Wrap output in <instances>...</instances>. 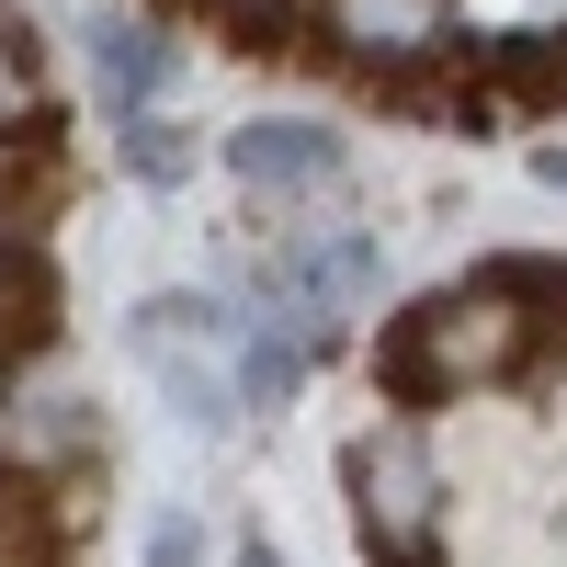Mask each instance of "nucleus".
I'll use <instances>...</instances> for the list:
<instances>
[{
	"label": "nucleus",
	"mask_w": 567,
	"mask_h": 567,
	"mask_svg": "<svg viewBox=\"0 0 567 567\" xmlns=\"http://www.w3.org/2000/svg\"><path fill=\"white\" fill-rule=\"evenodd\" d=\"M545 363V329L499 296L488 272L443 284V296H409L386 329H374V386H386V409H465V398H499L523 386V374Z\"/></svg>",
	"instance_id": "1"
},
{
	"label": "nucleus",
	"mask_w": 567,
	"mask_h": 567,
	"mask_svg": "<svg viewBox=\"0 0 567 567\" xmlns=\"http://www.w3.org/2000/svg\"><path fill=\"white\" fill-rule=\"evenodd\" d=\"M341 488H352V534L374 567H443V465H432V432L409 409L352 432Z\"/></svg>",
	"instance_id": "2"
},
{
	"label": "nucleus",
	"mask_w": 567,
	"mask_h": 567,
	"mask_svg": "<svg viewBox=\"0 0 567 567\" xmlns=\"http://www.w3.org/2000/svg\"><path fill=\"white\" fill-rule=\"evenodd\" d=\"M261 296H272V329H296V341L363 329L374 296H386V239L374 227H329V216H284L272 250H261Z\"/></svg>",
	"instance_id": "3"
},
{
	"label": "nucleus",
	"mask_w": 567,
	"mask_h": 567,
	"mask_svg": "<svg viewBox=\"0 0 567 567\" xmlns=\"http://www.w3.org/2000/svg\"><path fill=\"white\" fill-rule=\"evenodd\" d=\"M239 329L250 318L227 307V296L171 284V296H148V307L125 318V352L159 374V398L194 420V432H227V420H239V374H227V363H239Z\"/></svg>",
	"instance_id": "4"
},
{
	"label": "nucleus",
	"mask_w": 567,
	"mask_h": 567,
	"mask_svg": "<svg viewBox=\"0 0 567 567\" xmlns=\"http://www.w3.org/2000/svg\"><path fill=\"white\" fill-rule=\"evenodd\" d=\"M296 34L329 69L374 80L386 103L454 69V0H296Z\"/></svg>",
	"instance_id": "5"
},
{
	"label": "nucleus",
	"mask_w": 567,
	"mask_h": 567,
	"mask_svg": "<svg viewBox=\"0 0 567 567\" xmlns=\"http://www.w3.org/2000/svg\"><path fill=\"white\" fill-rule=\"evenodd\" d=\"M0 477H23V488H91L103 477V409H91V386L58 352L0 374Z\"/></svg>",
	"instance_id": "6"
},
{
	"label": "nucleus",
	"mask_w": 567,
	"mask_h": 567,
	"mask_svg": "<svg viewBox=\"0 0 567 567\" xmlns=\"http://www.w3.org/2000/svg\"><path fill=\"white\" fill-rule=\"evenodd\" d=\"M216 159H227V182H239L261 216H318V205L352 182V148H341L318 114H250V125H227Z\"/></svg>",
	"instance_id": "7"
},
{
	"label": "nucleus",
	"mask_w": 567,
	"mask_h": 567,
	"mask_svg": "<svg viewBox=\"0 0 567 567\" xmlns=\"http://www.w3.org/2000/svg\"><path fill=\"white\" fill-rule=\"evenodd\" d=\"M91 80H103V103L114 114H159V91L182 80V58L159 45V23H136V12H91Z\"/></svg>",
	"instance_id": "8"
},
{
	"label": "nucleus",
	"mask_w": 567,
	"mask_h": 567,
	"mask_svg": "<svg viewBox=\"0 0 567 567\" xmlns=\"http://www.w3.org/2000/svg\"><path fill=\"white\" fill-rule=\"evenodd\" d=\"M58 352V261L45 239H0V374Z\"/></svg>",
	"instance_id": "9"
},
{
	"label": "nucleus",
	"mask_w": 567,
	"mask_h": 567,
	"mask_svg": "<svg viewBox=\"0 0 567 567\" xmlns=\"http://www.w3.org/2000/svg\"><path fill=\"white\" fill-rule=\"evenodd\" d=\"M45 136V34L23 0H0V148H34Z\"/></svg>",
	"instance_id": "10"
},
{
	"label": "nucleus",
	"mask_w": 567,
	"mask_h": 567,
	"mask_svg": "<svg viewBox=\"0 0 567 567\" xmlns=\"http://www.w3.org/2000/svg\"><path fill=\"white\" fill-rule=\"evenodd\" d=\"M227 374H239V409H284V398L318 374V341H296V329L250 318V329H239V363H227Z\"/></svg>",
	"instance_id": "11"
},
{
	"label": "nucleus",
	"mask_w": 567,
	"mask_h": 567,
	"mask_svg": "<svg viewBox=\"0 0 567 567\" xmlns=\"http://www.w3.org/2000/svg\"><path fill=\"white\" fill-rule=\"evenodd\" d=\"M114 159L171 194V182H194V125H171V114H114Z\"/></svg>",
	"instance_id": "12"
},
{
	"label": "nucleus",
	"mask_w": 567,
	"mask_h": 567,
	"mask_svg": "<svg viewBox=\"0 0 567 567\" xmlns=\"http://www.w3.org/2000/svg\"><path fill=\"white\" fill-rule=\"evenodd\" d=\"M488 284H499V296L511 307H523L534 329H545V341H567V261H545V250H511V261H477Z\"/></svg>",
	"instance_id": "13"
},
{
	"label": "nucleus",
	"mask_w": 567,
	"mask_h": 567,
	"mask_svg": "<svg viewBox=\"0 0 567 567\" xmlns=\"http://www.w3.org/2000/svg\"><path fill=\"white\" fill-rule=\"evenodd\" d=\"M567 0H454V45L465 34H556Z\"/></svg>",
	"instance_id": "14"
},
{
	"label": "nucleus",
	"mask_w": 567,
	"mask_h": 567,
	"mask_svg": "<svg viewBox=\"0 0 567 567\" xmlns=\"http://www.w3.org/2000/svg\"><path fill=\"white\" fill-rule=\"evenodd\" d=\"M182 12H205V23H227V34H250L261 58H272V34H296V0H182Z\"/></svg>",
	"instance_id": "15"
},
{
	"label": "nucleus",
	"mask_w": 567,
	"mask_h": 567,
	"mask_svg": "<svg viewBox=\"0 0 567 567\" xmlns=\"http://www.w3.org/2000/svg\"><path fill=\"white\" fill-rule=\"evenodd\" d=\"M148 567H205V534H194V523H182V511H171V523L148 534Z\"/></svg>",
	"instance_id": "16"
},
{
	"label": "nucleus",
	"mask_w": 567,
	"mask_h": 567,
	"mask_svg": "<svg viewBox=\"0 0 567 567\" xmlns=\"http://www.w3.org/2000/svg\"><path fill=\"white\" fill-rule=\"evenodd\" d=\"M534 182H556V194H567V125H556V136H534Z\"/></svg>",
	"instance_id": "17"
},
{
	"label": "nucleus",
	"mask_w": 567,
	"mask_h": 567,
	"mask_svg": "<svg viewBox=\"0 0 567 567\" xmlns=\"http://www.w3.org/2000/svg\"><path fill=\"white\" fill-rule=\"evenodd\" d=\"M239 567H284V556H272V534H239Z\"/></svg>",
	"instance_id": "18"
}]
</instances>
